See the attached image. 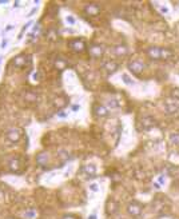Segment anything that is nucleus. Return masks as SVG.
Wrapping results in <instances>:
<instances>
[{
    "instance_id": "1",
    "label": "nucleus",
    "mask_w": 179,
    "mask_h": 219,
    "mask_svg": "<svg viewBox=\"0 0 179 219\" xmlns=\"http://www.w3.org/2000/svg\"><path fill=\"white\" fill-rule=\"evenodd\" d=\"M21 135H23V130L21 128H9V130L5 132V138H7L8 142H11V143H18L19 140H20Z\"/></svg>"
},
{
    "instance_id": "2",
    "label": "nucleus",
    "mask_w": 179,
    "mask_h": 219,
    "mask_svg": "<svg viewBox=\"0 0 179 219\" xmlns=\"http://www.w3.org/2000/svg\"><path fill=\"white\" fill-rule=\"evenodd\" d=\"M68 47L75 52H83L85 50V42L83 39H72L68 42Z\"/></svg>"
},
{
    "instance_id": "3",
    "label": "nucleus",
    "mask_w": 179,
    "mask_h": 219,
    "mask_svg": "<svg viewBox=\"0 0 179 219\" xmlns=\"http://www.w3.org/2000/svg\"><path fill=\"white\" fill-rule=\"evenodd\" d=\"M127 211L131 216H139L142 214V204L136 200H134L127 206Z\"/></svg>"
},
{
    "instance_id": "4",
    "label": "nucleus",
    "mask_w": 179,
    "mask_h": 219,
    "mask_svg": "<svg viewBox=\"0 0 179 219\" xmlns=\"http://www.w3.org/2000/svg\"><path fill=\"white\" fill-rule=\"evenodd\" d=\"M31 63V59L29 56H26V55H19L13 59V66L18 67V68H23V67L28 66Z\"/></svg>"
},
{
    "instance_id": "5",
    "label": "nucleus",
    "mask_w": 179,
    "mask_h": 219,
    "mask_svg": "<svg viewBox=\"0 0 179 219\" xmlns=\"http://www.w3.org/2000/svg\"><path fill=\"white\" fill-rule=\"evenodd\" d=\"M88 52L92 58H102L104 53V47L102 44H92L88 48Z\"/></svg>"
},
{
    "instance_id": "6",
    "label": "nucleus",
    "mask_w": 179,
    "mask_h": 219,
    "mask_svg": "<svg viewBox=\"0 0 179 219\" xmlns=\"http://www.w3.org/2000/svg\"><path fill=\"white\" fill-rule=\"evenodd\" d=\"M155 124H156V123H155V119L152 116H143V119L140 120V128L144 131L151 130Z\"/></svg>"
},
{
    "instance_id": "7",
    "label": "nucleus",
    "mask_w": 179,
    "mask_h": 219,
    "mask_svg": "<svg viewBox=\"0 0 179 219\" xmlns=\"http://www.w3.org/2000/svg\"><path fill=\"white\" fill-rule=\"evenodd\" d=\"M84 12L88 16H98L99 12H100V7L96 3H90V4H87L84 7Z\"/></svg>"
},
{
    "instance_id": "8",
    "label": "nucleus",
    "mask_w": 179,
    "mask_h": 219,
    "mask_svg": "<svg viewBox=\"0 0 179 219\" xmlns=\"http://www.w3.org/2000/svg\"><path fill=\"white\" fill-rule=\"evenodd\" d=\"M143 68H144V64L138 61V60H134V61H130V63H128V69L135 75L140 74V72L143 71Z\"/></svg>"
},
{
    "instance_id": "9",
    "label": "nucleus",
    "mask_w": 179,
    "mask_h": 219,
    "mask_svg": "<svg viewBox=\"0 0 179 219\" xmlns=\"http://www.w3.org/2000/svg\"><path fill=\"white\" fill-rule=\"evenodd\" d=\"M164 110L167 111V114H175V112L179 110V103L175 101V100H166Z\"/></svg>"
},
{
    "instance_id": "10",
    "label": "nucleus",
    "mask_w": 179,
    "mask_h": 219,
    "mask_svg": "<svg viewBox=\"0 0 179 219\" xmlns=\"http://www.w3.org/2000/svg\"><path fill=\"white\" fill-rule=\"evenodd\" d=\"M147 55L150 56V59L160 60V48L159 47H150V48H147Z\"/></svg>"
},
{
    "instance_id": "11",
    "label": "nucleus",
    "mask_w": 179,
    "mask_h": 219,
    "mask_svg": "<svg viewBox=\"0 0 179 219\" xmlns=\"http://www.w3.org/2000/svg\"><path fill=\"white\" fill-rule=\"evenodd\" d=\"M94 112H95V115L99 116V118H106L107 115H108V110H107L104 106H102V104H96V106H94Z\"/></svg>"
},
{
    "instance_id": "12",
    "label": "nucleus",
    "mask_w": 179,
    "mask_h": 219,
    "mask_svg": "<svg viewBox=\"0 0 179 219\" xmlns=\"http://www.w3.org/2000/svg\"><path fill=\"white\" fill-rule=\"evenodd\" d=\"M103 69H106L108 74H112V72H115L118 69V63L114 60H107L103 64Z\"/></svg>"
},
{
    "instance_id": "13",
    "label": "nucleus",
    "mask_w": 179,
    "mask_h": 219,
    "mask_svg": "<svg viewBox=\"0 0 179 219\" xmlns=\"http://www.w3.org/2000/svg\"><path fill=\"white\" fill-rule=\"evenodd\" d=\"M112 52H114L116 56H124V55H127L128 48L126 47V45H123V44H118V45H115V47L112 48Z\"/></svg>"
},
{
    "instance_id": "14",
    "label": "nucleus",
    "mask_w": 179,
    "mask_h": 219,
    "mask_svg": "<svg viewBox=\"0 0 179 219\" xmlns=\"http://www.w3.org/2000/svg\"><path fill=\"white\" fill-rule=\"evenodd\" d=\"M106 207H107V214H108V215H114L118 211V203L115 202L114 199H110L108 202H107Z\"/></svg>"
},
{
    "instance_id": "15",
    "label": "nucleus",
    "mask_w": 179,
    "mask_h": 219,
    "mask_svg": "<svg viewBox=\"0 0 179 219\" xmlns=\"http://www.w3.org/2000/svg\"><path fill=\"white\" fill-rule=\"evenodd\" d=\"M82 170L84 171V172L87 174L88 176H91V178H92V176L96 174V167H95V164H85L84 167L82 168Z\"/></svg>"
},
{
    "instance_id": "16",
    "label": "nucleus",
    "mask_w": 179,
    "mask_h": 219,
    "mask_svg": "<svg viewBox=\"0 0 179 219\" xmlns=\"http://www.w3.org/2000/svg\"><path fill=\"white\" fill-rule=\"evenodd\" d=\"M48 162V155L44 154V152H42V154H39L36 156V163L39 166H45Z\"/></svg>"
},
{
    "instance_id": "17",
    "label": "nucleus",
    "mask_w": 179,
    "mask_h": 219,
    "mask_svg": "<svg viewBox=\"0 0 179 219\" xmlns=\"http://www.w3.org/2000/svg\"><path fill=\"white\" fill-rule=\"evenodd\" d=\"M67 66H68V63H67L66 60H63V59L58 58V59L55 60V67H56L58 69H64Z\"/></svg>"
},
{
    "instance_id": "18",
    "label": "nucleus",
    "mask_w": 179,
    "mask_h": 219,
    "mask_svg": "<svg viewBox=\"0 0 179 219\" xmlns=\"http://www.w3.org/2000/svg\"><path fill=\"white\" fill-rule=\"evenodd\" d=\"M172 56V51L167 48H160V59H170Z\"/></svg>"
},
{
    "instance_id": "19",
    "label": "nucleus",
    "mask_w": 179,
    "mask_h": 219,
    "mask_svg": "<svg viewBox=\"0 0 179 219\" xmlns=\"http://www.w3.org/2000/svg\"><path fill=\"white\" fill-rule=\"evenodd\" d=\"M19 167H20V162H19V159H12L9 162L11 171H19Z\"/></svg>"
},
{
    "instance_id": "20",
    "label": "nucleus",
    "mask_w": 179,
    "mask_h": 219,
    "mask_svg": "<svg viewBox=\"0 0 179 219\" xmlns=\"http://www.w3.org/2000/svg\"><path fill=\"white\" fill-rule=\"evenodd\" d=\"M170 142L174 146H179V132H174L170 135Z\"/></svg>"
},
{
    "instance_id": "21",
    "label": "nucleus",
    "mask_w": 179,
    "mask_h": 219,
    "mask_svg": "<svg viewBox=\"0 0 179 219\" xmlns=\"http://www.w3.org/2000/svg\"><path fill=\"white\" fill-rule=\"evenodd\" d=\"M35 216H36V210L35 208H29V210H27L24 212V218L26 219H34Z\"/></svg>"
},
{
    "instance_id": "22",
    "label": "nucleus",
    "mask_w": 179,
    "mask_h": 219,
    "mask_svg": "<svg viewBox=\"0 0 179 219\" xmlns=\"http://www.w3.org/2000/svg\"><path fill=\"white\" fill-rule=\"evenodd\" d=\"M37 95L35 92H26V100L27 101H36Z\"/></svg>"
},
{
    "instance_id": "23",
    "label": "nucleus",
    "mask_w": 179,
    "mask_h": 219,
    "mask_svg": "<svg viewBox=\"0 0 179 219\" xmlns=\"http://www.w3.org/2000/svg\"><path fill=\"white\" fill-rule=\"evenodd\" d=\"M47 36L51 42H53V40H56V37H58V34H56L55 29H50V31L47 32Z\"/></svg>"
},
{
    "instance_id": "24",
    "label": "nucleus",
    "mask_w": 179,
    "mask_h": 219,
    "mask_svg": "<svg viewBox=\"0 0 179 219\" xmlns=\"http://www.w3.org/2000/svg\"><path fill=\"white\" fill-rule=\"evenodd\" d=\"M122 79H123V82H124L126 84H128V85L134 84V80H131V77L128 76L127 74H123V75H122Z\"/></svg>"
},
{
    "instance_id": "25",
    "label": "nucleus",
    "mask_w": 179,
    "mask_h": 219,
    "mask_svg": "<svg viewBox=\"0 0 179 219\" xmlns=\"http://www.w3.org/2000/svg\"><path fill=\"white\" fill-rule=\"evenodd\" d=\"M171 96H172L175 100H179V88H174L171 91Z\"/></svg>"
},
{
    "instance_id": "26",
    "label": "nucleus",
    "mask_w": 179,
    "mask_h": 219,
    "mask_svg": "<svg viewBox=\"0 0 179 219\" xmlns=\"http://www.w3.org/2000/svg\"><path fill=\"white\" fill-rule=\"evenodd\" d=\"M108 107H111V108H116V107H119V103H116L115 99H111V100H108Z\"/></svg>"
},
{
    "instance_id": "27",
    "label": "nucleus",
    "mask_w": 179,
    "mask_h": 219,
    "mask_svg": "<svg viewBox=\"0 0 179 219\" xmlns=\"http://www.w3.org/2000/svg\"><path fill=\"white\" fill-rule=\"evenodd\" d=\"M58 116H59V118H67V116H68V112H66V111H59V112H58Z\"/></svg>"
},
{
    "instance_id": "28",
    "label": "nucleus",
    "mask_w": 179,
    "mask_h": 219,
    "mask_svg": "<svg viewBox=\"0 0 179 219\" xmlns=\"http://www.w3.org/2000/svg\"><path fill=\"white\" fill-rule=\"evenodd\" d=\"M66 21H67L68 24H75V19L72 18V16H67V18H66Z\"/></svg>"
},
{
    "instance_id": "29",
    "label": "nucleus",
    "mask_w": 179,
    "mask_h": 219,
    "mask_svg": "<svg viewBox=\"0 0 179 219\" xmlns=\"http://www.w3.org/2000/svg\"><path fill=\"white\" fill-rule=\"evenodd\" d=\"M90 190H91V191H94V192H96V191L99 190V188H98V184H96V183H92V184L90 186Z\"/></svg>"
},
{
    "instance_id": "30",
    "label": "nucleus",
    "mask_w": 179,
    "mask_h": 219,
    "mask_svg": "<svg viewBox=\"0 0 179 219\" xmlns=\"http://www.w3.org/2000/svg\"><path fill=\"white\" fill-rule=\"evenodd\" d=\"M159 9H160V12H162V13H167L168 12V9L166 7H159Z\"/></svg>"
},
{
    "instance_id": "31",
    "label": "nucleus",
    "mask_w": 179,
    "mask_h": 219,
    "mask_svg": "<svg viewBox=\"0 0 179 219\" xmlns=\"http://www.w3.org/2000/svg\"><path fill=\"white\" fill-rule=\"evenodd\" d=\"M63 219H76V218H75L74 215H64Z\"/></svg>"
},
{
    "instance_id": "32",
    "label": "nucleus",
    "mask_w": 179,
    "mask_h": 219,
    "mask_svg": "<svg viewBox=\"0 0 179 219\" xmlns=\"http://www.w3.org/2000/svg\"><path fill=\"white\" fill-rule=\"evenodd\" d=\"M159 183H160V184L164 183V178H163V176H159Z\"/></svg>"
},
{
    "instance_id": "33",
    "label": "nucleus",
    "mask_w": 179,
    "mask_h": 219,
    "mask_svg": "<svg viewBox=\"0 0 179 219\" xmlns=\"http://www.w3.org/2000/svg\"><path fill=\"white\" fill-rule=\"evenodd\" d=\"M88 219H96V215H95V214H92V215L88 216Z\"/></svg>"
},
{
    "instance_id": "34",
    "label": "nucleus",
    "mask_w": 179,
    "mask_h": 219,
    "mask_svg": "<svg viewBox=\"0 0 179 219\" xmlns=\"http://www.w3.org/2000/svg\"><path fill=\"white\" fill-rule=\"evenodd\" d=\"M5 44H7V40H3V43H1V45H3V48L5 47Z\"/></svg>"
},
{
    "instance_id": "35",
    "label": "nucleus",
    "mask_w": 179,
    "mask_h": 219,
    "mask_svg": "<svg viewBox=\"0 0 179 219\" xmlns=\"http://www.w3.org/2000/svg\"><path fill=\"white\" fill-rule=\"evenodd\" d=\"M72 110H74V111H76V110H79V106H74V107H72Z\"/></svg>"
},
{
    "instance_id": "36",
    "label": "nucleus",
    "mask_w": 179,
    "mask_h": 219,
    "mask_svg": "<svg viewBox=\"0 0 179 219\" xmlns=\"http://www.w3.org/2000/svg\"><path fill=\"white\" fill-rule=\"evenodd\" d=\"M9 29H12V26H8L7 28H5V31H9Z\"/></svg>"
},
{
    "instance_id": "37",
    "label": "nucleus",
    "mask_w": 179,
    "mask_h": 219,
    "mask_svg": "<svg viewBox=\"0 0 179 219\" xmlns=\"http://www.w3.org/2000/svg\"><path fill=\"white\" fill-rule=\"evenodd\" d=\"M4 3H7V0H0V4H4Z\"/></svg>"
}]
</instances>
